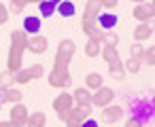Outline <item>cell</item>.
Listing matches in <instances>:
<instances>
[{"instance_id": "cell-1", "label": "cell", "mask_w": 155, "mask_h": 127, "mask_svg": "<svg viewBox=\"0 0 155 127\" xmlns=\"http://www.w3.org/2000/svg\"><path fill=\"white\" fill-rule=\"evenodd\" d=\"M74 53H77V45H74V40H70V38H62V40L58 43L55 59H53V68H51V72H49V76H47V83H49L51 87H55V89H66V87H70V83H72V74H70L68 66H70Z\"/></svg>"}, {"instance_id": "cell-2", "label": "cell", "mask_w": 155, "mask_h": 127, "mask_svg": "<svg viewBox=\"0 0 155 127\" xmlns=\"http://www.w3.org/2000/svg\"><path fill=\"white\" fill-rule=\"evenodd\" d=\"M26 45H28V34L24 30H13L11 32V47H9V59H7V70L17 72L21 70V62L26 55Z\"/></svg>"}, {"instance_id": "cell-3", "label": "cell", "mask_w": 155, "mask_h": 127, "mask_svg": "<svg viewBox=\"0 0 155 127\" xmlns=\"http://www.w3.org/2000/svg\"><path fill=\"white\" fill-rule=\"evenodd\" d=\"M51 106H53L58 119H60L62 123H66V121H68V114H70V108L74 106L72 93H60V95H55V100H53Z\"/></svg>"}, {"instance_id": "cell-4", "label": "cell", "mask_w": 155, "mask_h": 127, "mask_svg": "<svg viewBox=\"0 0 155 127\" xmlns=\"http://www.w3.org/2000/svg\"><path fill=\"white\" fill-rule=\"evenodd\" d=\"M113 100H115V91L110 87H104V85L100 89H96V93H91V106H98V108L110 106Z\"/></svg>"}, {"instance_id": "cell-5", "label": "cell", "mask_w": 155, "mask_h": 127, "mask_svg": "<svg viewBox=\"0 0 155 127\" xmlns=\"http://www.w3.org/2000/svg\"><path fill=\"white\" fill-rule=\"evenodd\" d=\"M155 15V7L153 2H142V5H136L132 9V17L138 21V24H149Z\"/></svg>"}, {"instance_id": "cell-6", "label": "cell", "mask_w": 155, "mask_h": 127, "mask_svg": "<svg viewBox=\"0 0 155 127\" xmlns=\"http://www.w3.org/2000/svg\"><path fill=\"white\" fill-rule=\"evenodd\" d=\"M49 49V40L47 36L43 34H34V36H28V45H26V51H30L32 55H43L45 51Z\"/></svg>"}, {"instance_id": "cell-7", "label": "cell", "mask_w": 155, "mask_h": 127, "mask_svg": "<svg viewBox=\"0 0 155 127\" xmlns=\"http://www.w3.org/2000/svg\"><path fill=\"white\" fill-rule=\"evenodd\" d=\"M28 108H26V104L24 102H19V104H15L13 108H11V125H15V127H24L26 125V121H28Z\"/></svg>"}, {"instance_id": "cell-8", "label": "cell", "mask_w": 155, "mask_h": 127, "mask_svg": "<svg viewBox=\"0 0 155 127\" xmlns=\"http://www.w3.org/2000/svg\"><path fill=\"white\" fill-rule=\"evenodd\" d=\"M123 114H125V110H123V106H106V108H102V121L106 123V125H115V123H119L121 119H123Z\"/></svg>"}, {"instance_id": "cell-9", "label": "cell", "mask_w": 155, "mask_h": 127, "mask_svg": "<svg viewBox=\"0 0 155 127\" xmlns=\"http://www.w3.org/2000/svg\"><path fill=\"white\" fill-rule=\"evenodd\" d=\"M117 24H119V17H117V15H113V13L98 15V19H96V26H98L102 32H110V30H113Z\"/></svg>"}, {"instance_id": "cell-10", "label": "cell", "mask_w": 155, "mask_h": 127, "mask_svg": "<svg viewBox=\"0 0 155 127\" xmlns=\"http://www.w3.org/2000/svg\"><path fill=\"white\" fill-rule=\"evenodd\" d=\"M41 17L38 15H28L26 19H24V24H21V30L26 32V34H30V36H34V34H41Z\"/></svg>"}, {"instance_id": "cell-11", "label": "cell", "mask_w": 155, "mask_h": 127, "mask_svg": "<svg viewBox=\"0 0 155 127\" xmlns=\"http://www.w3.org/2000/svg\"><path fill=\"white\" fill-rule=\"evenodd\" d=\"M132 36H134V43H144V40H149L151 36H153V28H151V24H138L136 28H134V32H132Z\"/></svg>"}, {"instance_id": "cell-12", "label": "cell", "mask_w": 155, "mask_h": 127, "mask_svg": "<svg viewBox=\"0 0 155 127\" xmlns=\"http://www.w3.org/2000/svg\"><path fill=\"white\" fill-rule=\"evenodd\" d=\"M91 116V106H72L70 108V114H68V119L70 121H74V123H83L85 119H89Z\"/></svg>"}, {"instance_id": "cell-13", "label": "cell", "mask_w": 155, "mask_h": 127, "mask_svg": "<svg viewBox=\"0 0 155 127\" xmlns=\"http://www.w3.org/2000/svg\"><path fill=\"white\" fill-rule=\"evenodd\" d=\"M72 100H74V106H91V93L85 87H77L72 91Z\"/></svg>"}, {"instance_id": "cell-14", "label": "cell", "mask_w": 155, "mask_h": 127, "mask_svg": "<svg viewBox=\"0 0 155 127\" xmlns=\"http://www.w3.org/2000/svg\"><path fill=\"white\" fill-rule=\"evenodd\" d=\"M102 85H104V76H102L100 72H89V74L85 76V89L96 91V89H100Z\"/></svg>"}, {"instance_id": "cell-15", "label": "cell", "mask_w": 155, "mask_h": 127, "mask_svg": "<svg viewBox=\"0 0 155 127\" xmlns=\"http://www.w3.org/2000/svg\"><path fill=\"white\" fill-rule=\"evenodd\" d=\"M62 2V0H43V2H38V13L41 17H51L58 9V5Z\"/></svg>"}, {"instance_id": "cell-16", "label": "cell", "mask_w": 155, "mask_h": 127, "mask_svg": "<svg viewBox=\"0 0 155 127\" xmlns=\"http://www.w3.org/2000/svg\"><path fill=\"white\" fill-rule=\"evenodd\" d=\"M26 125H28V127H45V125H47V114H45V112H41V110L30 112V114H28Z\"/></svg>"}, {"instance_id": "cell-17", "label": "cell", "mask_w": 155, "mask_h": 127, "mask_svg": "<svg viewBox=\"0 0 155 127\" xmlns=\"http://www.w3.org/2000/svg\"><path fill=\"white\" fill-rule=\"evenodd\" d=\"M38 2H43V0H11V2H9V9H11V13L21 15V11H24L28 5H38Z\"/></svg>"}, {"instance_id": "cell-18", "label": "cell", "mask_w": 155, "mask_h": 127, "mask_svg": "<svg viewBox=\"0 0 155 127\" xmlns=\"http://www.w3.org/2000/svg\"><path fill=\"white\" fill-rule=\"evenodd\" d=\"M108 74L115 78V81H123L125 78V70H123V62L117 59L113 64H108Z\"/></svg>"}, {"instance_id": "cell-19", "label": "cell", "mask_w": 155, "mask_h": 127, "mask_svg": "<svg viewBox=\"0 0 155 127\" xmlns=\"http://www.w3.org/2000/svg\"><path fill=\"white\" fill-rule=\"evenodd\" d=\"M62 17H74V13H77V9H74V2H70V0H62V2L58 5V9H55Z\"/></svg>"}, {"instance_id": "cell-20", "label": "cell", "mask_w": 155, "mask_h": 127, "mask_svg": "<svg viewBox=\"0 0 155 127\" xmlns=\"http://www.w3.org/2000/svg\"><path fill=\"white\" fill-rule=\"evenodd\" d=\"M100 49H102V45H100V43L87 40V43H85V47H83V53H85L89 59H96V57H100Z\"/></svg>"}, {"instance_id": "cell-21", "label": "cell", "mask_w": 155, "mask_h": 127, "mask_svg": "<svg viewBox=\"0 0 155 127\" xmlns=\"http://www.w3.org/2000/svg\"><path fill=\"white\" fill-rule=\"evenodd\" d=\"M100 57H102V59H104L106 64H113V62L121 59L115 47H102V49H100Z\"/></svg>"}, {"instance_id": "cell-22", "label": "cell", "mask_w": 155, "mask_h": 127, "mask_svg": "<svg viewBox=\"0 0 155 127\" xmlns=\"http://www.w3.org/2000/svg\"><path fill=\"white\" fill-rule=\"evenodd\" d=\"M140 68H142V59H134V57H130V59L123 62V70H125L127 74H138Z\"/></svg>"}, {"instance_id": "cell-23", "label": "cell", "mask_w": 155, "mask_h": 127, "mask_svg": "<svg viewBox=\"0 0 155 127\" xmlns=\"http://www.w3.org/2000/svg\"><path fill=\"white\" fill-rule=\"evenodd\" d=\"M30 81H32V76H30L28 68H21V70H17V72L13 74V83H15V85H28Z\"/></svg>"}, {"instance_id": "cell-24", "label": "cell", "mask_w": 155, "mask_h": 127, "mask_svg": "<svg viewBox=\"0 0 155 127\" xmlns=\"http://www.w3.org/2000/svg\"><path fill=\"white\" fill-rule=\"evenodd\" d=\"M100 45H104V47H115V49H117V45H119V34L113 32V30H110V32H104Z\"/></svg>"}, {"instance_id": "cell-25", "label": "cell", "mask_w": 155, "mask_h": 127, "mask_svg": "<svg viewBox=\"0 0 155 127\" xmlns=\"http://www.w3.org/2000/svg\"><path fill=\"white\" fill-rule=\"evenodd\" d=\"M7 102H13V104H19L24 102V93L15 87H7Z\"/></svg>"}, {"instance_id": "cell-26", "label": "cell", "mask_w": 155, "mask_h": 127, "mask_svg": "<svg viewBox=\"0 0 155 127\" xmlns=\"http://www.w3.org/2000/svg\"><path fill=\"white\" fill-rule=\"evenodd\" d=\"M28 72H30L32 81H38V78H43V76H45V66H43V64H34V66H30V68H28Z\"/></svg>"}, {"instance_id": "cell-27", "label": "cell", "mask_w": 155, "mask_h": 127, "mask_svg": "<svg viewBox=\"0 0 155 127\" xmlns=\"http://www.w3.org/2000/svg\"><path fill=\"white\" fill-rule=\"evenodd\" d=\"M15 83H13V72H9V70H2L0 72V87H13Z\"/></svg>"}, {"instance_id": "cell-28", "label": "cell", "mask_w": 155, "mask_h": 127, "mask_svg": "<svg viewBox=\"0 0 155 127\" xmlns=\"http://www.w3.org/2000/svg\"><path fill=\"white\" fill-rule=\"evenodd\" d=\"M142 53H144V47H142L140 43H134V45L130 47V57H134V59H142Z\"/></svg>"}, {"instance_id": "cell-29", "label": "cell", "mask_w": 155, "mask_h": 127, "mask_svg": "<svg viewBox=\"0 0 155 127\" xmlns=\"http://www.w3.org/2000/svg\"><path fill=\"white\" fill-rule=\"evenodd\" d=\"M102 36H104V32L96 26L94 30H89V34H87V40H94V43H102Z\"/></svg>"}, {"instance_id": "cell-30", "label": "cell", "mask_w": 155, "mask_h": 127, "mask_svg": "<svg viewBox=\"0 0 155 127\" xmlns=\"http://www.w3.org/2000/svg\"><path fill=\"white\" fill-rule=\"evenodd\" d=\"M142 62H144L147 66H153V62H155V51H153V47L144 49V53H142Z\"/></svg>"}, {"instance_id": "cell-31", "label": "cell", "mask_w": 155, "mask_h": 127, "mask_svg": "<svg viewBox=\"0 0 155 127\" xmlns=\"http://www.w3.org/2000/svg\"><path fill=\"white\" fill-rule=\"evenodd\" d=\"M9 21V7H5V2H0V26H5Z\"/></svg>"}, {"instance_id": "cell-32", "label": "cell", "mask_w": 155, "mask_h": 127, "mask_svg": "<svg viewBox=\"0 0 155 127\" xmlns=\"http://www.w3.org/2000/svg\"><path fill=\"white\" fill-rule=\"evenodd\" d=\"M100 2H98V0H87V2H85V11H96V13H100Z\"/></svg>"}, {"instance_id": "cell-33", "label": "cell", "mask_w": 155, "mask_h": 127, "mask_svg": "<svg viewBox=\"0 0 155 127\" xmlns=\"http://www.w3.org/2000/svg\"><path fill=\"white\" fill-rule=\"evenodd\" d=\"M98 2H100L102 9H115L119 5V0H98Z\"/></svg>"}, {"instance_id": "cell-34", "label": "cell", "mask_w": 155, "mask_h": 127, "mask_svg": "<svg viewBox=\"0 0 155 127\" xmlns=\"http://www.w3.org/2000/svg\"><path fill=\"white\" fill-rule=\"evenodd\" d=\"M123 127H142V121H138V119H127L125 123H123Z\"/></svg>"}, {"instance_id": "cell-35", "label": "cell", "mask_w": 155, "mask_h": 127, "mask_svg": "<svg viewBox=\"0 0 155 127\" xmlns=\"http://www.w3.org/2000/svg\"><path fill=\"white\" fill-rule=\"evenodd\" d=\"M81 127H98V121H94V119L89 116V119H85V121L81 123Z\"/></svg>"}, {"instance_id": "cell-36", "label": "cell", "mask_w": 155, "mask_h": 127, "mask_svg": "<svg viewBox=\"0 0 155 127\" xmlns=\"http://www.w3.org/2000/svg\"><path fill=\"white\" fill-rule=\"evenodd\" d=\"M66 127H81V125H79V123H74V121H70V119H68V121H66Z\"/></svg>"}, {"instance_id": "cell-37", "label": "cell", "mask_w": 155, "mask_h": 127, "mask_svg": "<svg viewBox=\"0 0 155 127\" xmlns=\"http://www.w3.org/2000/svg\"><path fill=\"white\" fill-rule=\"evenodd\" d=\"M0 127H15V125H11V121H0Z\"/></svg>"}, {"instance_id": "cell-38", "label": "cell", "mask_w": 155, "mask_h": 127, "mask_svg": "<svg viewBox=\"0 0 155 127\" xmlns=\"http://www.w3.org/2000/svg\"><path fill=\"white\" fill-rule=\"evenodd\" d=\"M130 2H134V5H142V2H147V0H130Z\"/></svg>"}, {"instance_id": "cell-39", "label": "cell", "mask_w": 155, "mask_h": 127, "mask_svg": "<svg viewBox=\"0 0 155 127\" xmlns=\"http://www.w3.org/2000/svg\"><path fill=\"white\" fill-rule=\"evenodd\" d=\"M24 127H28V125H24Z\"/></svg>"}]
</instances>
